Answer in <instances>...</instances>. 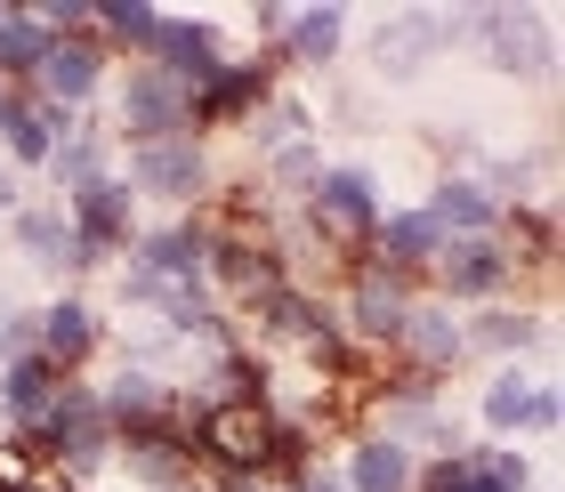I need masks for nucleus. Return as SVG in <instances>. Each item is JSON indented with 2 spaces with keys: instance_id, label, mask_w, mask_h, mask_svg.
<instances>
[{
  "instance_id": "obj_1",
  "label": "nucleus",
  "mask_w": 565,
  "mask_h": 492,
  "mask_svg": "<svg viewBox=\"0 0 565 492\" xmlns=\"http://www.w3.org/2000/svg\"><path fill=\"white\" fill-rule=\"evenodd\" d=\"M73 243H82L89 267L106 250L130 243V186H121V178H89V186H73Z\"/></svg>"
},
{
  "instance_id": "obj_2",
  "label": "nucleus",
  "mask_w": 565,
  "mask_h": 492,
  "mask_svg": "<svg viewBox=\"0 0 565 492\" xmlns=\"http://www.w3.org/2000/svg\"><path fill=\"white\" fill-rule=\"evenodd\" d=\"M121 121H130L138 146H153V138H186V89H178L170 73L138 65L130 82H121Z\"/></svg>"
},
{
  "instance_id": "obj_3",
  "label": "nucleus",
  "mask_w": 565,
  "mask_h": 492,
  "mask_svg": "<svg viewBox=\"0 0 565 492\" xmlns=\"http://www.w3.org/2000/svg\"><path fill=\"white\" fill-rule=\"evenodd\" d=\"M146 49L162 57L153 73H170V82L186 89V97H194V89H211L218 73H226L218 41H211V24H170V17H162V24H153V41H146Z\"/></svg>"
},
{
  "instance_id": "obj_4",
  "label": "nucleus",
  "mask_w": 565,
  "mask_h": 492,
  "mask_svg": "<svg viewBox=\"0 0 565 492\" xmlns=\"http://www.w3.org/2000/svg\"><path fill=\"white\" fill-rule=\"evenodd\" d=\"M130 178H138L146 194H162V202H194L202 186H211V162H202L194 138H153V146H138Z\"/></svg>"
},
{
  "instance_id": "obj_5",
  "label": "nucleus",
  "mask_w": 565,
  "mask_h": 492,
  "mask_svg": "<svg viewBox=\"0 0 565 492\" xmlns=\"http://www.w3.org/2000/svg\"><path fill=\"white\" fill-rule=\"evenodd\" d=\"M509 267H518V258H509L493 235H469V243L436 250V282H445L452 299H493L501 282H509Z\"/></svg>"
},
{
  "instance_id": "obj_6",
  "label": "nucleus",
  "mask_w": 565,
  "mask_h": 492,
  "mask_svg": "<svg viewBox=\"0 0 565 492\" xmlns=\"http://www.w3.org/2000/svg\"><path fill=\"white\" fill-rule=\"evenodd\" d=\"M404 315H413L404 275H388V267H364V275H355V291H348V331H355V340H396Z\"/></svg>"
},
{
  "instance_id": "obj_7",
  "label": "nucleus",
  "mask_w": 565,
  "mask_h": 492,
  "mask_svg": "<svg viewBox=\"0 0 565 492\" xmlns=\"http://www.w3.org/2000/svg\"><path fill=\"white\" fill-rule=\"evenodd\" d=\"M372 250H380V267L413 282L420 267H436V250H445V226H436L428 211H396V218H380L372 226Z\"/></svg>"
},
{
  "instance_id": "obj_8",
  "label": "nucleus",
  "mask_w": 565,
  "mask_h": 492,
  "mask_svg": "<svg viewBox=\"0 0 565 492\" xmlns=\"http://www.w3.org/2000/svg\"><path fill=\"white\" fill-rule=\"evenodd\" d=\"M97 73H106V57H97V41H49L33 82L49 89V106H82V97H97Z\"/></svg>"
},
{
  "instance_id": "obj_9",
  "label": "nucleus",
  "mask_w": 565,
  "mask_h": 492,
  "mask_svg": "<svg viewBox=\"0 0 565 492\" xmlns=\"http://www.w3.org/2000/svg\"><path fill=\"white\" fill-rule=\"evenodd\" d=\"M316 226H331V235H372L380 226V194L364 170H323L316 178Z\"/></svg>"
},
{
  "instance_id": "obj_10",
  "label": "nucleus",
  "mask_w": 565,
  "mask_h": 492,
  "mask_svg": "<svg viewBox=\"0 0 565 492\" xmlns=\"http://www.w3.org/2000/svg\"><path fill=\"white\" fill-rule=\"evenodd\" d=\"M89 347H97V323H89L82 299H57L49 315H33V355H41L49 372H73Z\"/></svg>"
},
{
  "instance_id": "obj_11",
  "label": "nucleus",
  "mask_w": 565,
  "mask_h": 492,
  "mask_svg": "<svg viewBox=\"0 0 565 492\" xmlns=\"http://www.w3.org/2000/svg\"><path fill=\"white\" fill-rule=\"evenodd\" d=\"M525 460L518 452H452L428 469V492H518Z\"/></svg>"
},
{
  "instance_id": "obj_12",
  "label": "nucleus",
  "mask_w": 565,
  "mask_h": 492,
  "mask_svg": "<svg viewBox=\"0 0 565 492\" xmlns=\"http://www.w3.org/2000/svg\"><path fill=\"white\" fill-rule=\"evenodd\" d=\"M484 420L509 428V436H542V428H557V396L550 387H525L518 372H501L484 387Z\"/></svg>"
},
{
  "instance_id": "obj_13",
  "label": "nucleus",
  "mask_w": 565,
  "mask_h": 492,
  "mask_svg": "<svg viewBox=\"0 0 565 492\" xmlns=\"http://www.w3.org/2000/svg\"><path fill=\"white\" fill-rule=\"evenodd\" d=\"M428 218L445 226V243H452V235H460V243H469V235H493V226H501V194H484L477 178H445Z\"/></svg>"
},
{
  "instance_id": "obj_14",
  "label": "nucleus",
  "mask_w": 565,
  "mask_h": 492,
  "mask_svg": "<svg viewBox=\"0 0 565 492\" xmlns=\"http://www.w3.org/2000/svg\"><path fill=\"white\" fill-rule=\"evenodd\" d=\"M396 347L413 355V379H436L469 340H460V323H452V315H436V307H413V315H404V331H396Z\"/></svg>"
},
{
  "instance_id": "obj_15",
  "label": "nucleus",
  "mask_w": 565,
  "mask_h": 492,
  "mask_svg": "<svg viewBox=\"0 0 565 492\" xmlns=\"http://www.w3.org/2000/svg\"><path fill=\"white\" fill-rule=\"evenodd\" d=\"M267 97V65H226L211 89H194L186 97V121H235V114H250Z\"/></svg>"
},
{
  "instance_id": "obj_16",
  "label": "nucleus",
  "mask_w": 565,
  "mask_h": 492,
  "mask_svg": "<svg viewBox=\"0 0 565 492\" xmlns=\"http://www.w3.org/2000/svg\"><path fill=\"white\" fill-rule=\"evenodd\" d=\"M348 484L355 492H413V452H404L396 436H372V445H355Z\"/></svg>"
},
{
  "instance_id": "obj_17",
  "label": "nucleus",
  "mask_w": 565,
  "mask_h": 492,
  "mask_svg": "<svg viewBox=\"0 0 565 492\" xmlns=\"http://www.w3.org/2000/svg\"><path fill=\"white\" fill-rule=\"evenodd\" d=\"M65 114L57 106H9V121H0V138H9V153L17 162H41L49 170V153H57V138H65Z\"/></svg>"
},
{
  "instance_id": "obj_18",
  "label": "nucleus",
  "mask_w": 565,
  "mask_h": 492,
  "mask_svg": "<svg viewBox=\"0 0 565 492\" xmlns=\"http://www.w3.org/2000/svg\"><path fill=\"white\" fill-rule=\"evenodd\" d=\"M17 243L33 250L41 267H89L82 243H73V218H57V211H17Z\"/></svg>"
},
{
  "instance_id": "obj_19",
  "label": "nucleus",
  "mask_w": 565,
  "mask_h": 492,
  "mask_svg": "<svg viewBox=\"0 0 565 492\" xmlns=\"http://www.w3.org/2000/svg\"><path fill=\"white\" fill-rule=\"evenodd\" d=\"M0 404H9L24 428H41V411L57 404V372H49L41 355H24V364H9V379H0Z\"/></svg>"
},
{
  "instance_id": "obj_20",
  "label": "nucleus",
  "mask_w": 565,
  "mask_h": 492,
  "mask_svg": "<svg viewBox=\"0 0 565 492\" xmlns=\"http://www.w3.org/2000/svg\"><path fill=\"white\" fill-rule=\"evenodd\" d=\"M41 49H49V33H41V24L0 17V89H9V82H24V73L41 65Z\"/></svg>"
},
{
  "instance_id": "obj_21",
  "label": "nucleus",
  "mask_w": 565,
  "mask_h": 492,
  "mask_svg": "<svg viewBox=\"0 0 565 492\" xmlns=\"http://www.w3.org/2000/svg\"><path fill=\"white\" fill-rule=\"evenodd\" d=\"M97 162H106L97 129H65V138H57V153H49V178H57V186H89V178H97Z\"/></svg>"
},
{
  "instance_id": "obj_22",
  "label": "nucleus",
  "mask_w": 565,
  "mask_h": 492,
  "mask_svg": "<svg viewBox=\"0 0 565 492\" xmlns=\"http://www.w3.org/2000/svg\"><path fill=\"white\" fill-rule=\"evenodd\" d=\"M291 33V57H307V65H323L331 49H340V9H316V17H291L282 24Z\"/></svg>"
},
{
  "instance_id": "obj_23",
  "label": "nucleus",
  "mask_w": 565,
  "mask_h": 492,
  "mask_svg": "<svg viewBox=\"0 0 565 492\" xmlns=\"http://www.w3.org/2000/svg\"><path fill=\"white\" fill-rule=\"evenodd\" d=\"M460 340H477V347H493V355H518L533 340V315H484L477 331H460Z\"/></svg>"
},
{
  "instance_id": "obj_24",
  "label": "nucleus",
  "mask_w": 565,
  "mask_h": 492,
  "mask_svg": "<svg viewBox=\"0 0 565 492\" xmlns=\"http://www.w3.org/2000/svg\"><path fill=\"white\" fill-rule=\"evenodd\" d=\"M97 24H106L114 41H138V49H146V41H153V24H162V17H153V9H138V0H114V9L97 17Z\"/></svg>"
},
{
  "instance_id": "obj_25",
  "label": "nucleus",
  "mask_w": 565,
  "mask_h": 492,
  "mask_svg": "<svg viewBox=\"0 0 565 492\" xmlns=\"http://www.w3.org/2000/svg\"><path fill=\"white\" fill-rule=\"evenodd\" d=\"M275 178H282V186H316V178H323L316 170V146H282L275 153Z\"/></svg>"
},
{
  "instance_id": "obj_26",
  "label": "nucleus",
  "mask_w": 565,
  "mask_h": 492,
  "mask_svg": "<svg viewBox=\"0 0 565 492\" xmlns=\"http://www.w3.org/2000/svg\"><path fill=\"white\" fill-rule=\"evenodd\" d=\"M0 355H9V364L33 355V315H0Z\"/></svg>"
},
{
  "instance_id": "obj_27",
  "label": "nucleus",
  "mask_w": 565,
  "mask_h": 492,
  "mask_svg": "<svg viewBox=\"0 0 565 492\" xmlns=\"http://www.w3.org/2000/svg\"><path fill=\"white\" fill-rule=\"evenodd\" d=\"M9 106H17V97H9V89H0V121H9Z\"/></svg>"
}]
</instances>
